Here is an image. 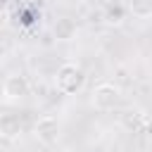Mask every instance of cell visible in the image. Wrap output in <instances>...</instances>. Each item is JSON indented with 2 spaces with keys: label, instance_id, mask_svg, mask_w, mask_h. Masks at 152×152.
I'll list each match as a JSON object with an SVG mask.
<instances>
[{
  "label": "cell",
  "instance_id": "obj_5",
  "mask_svg": "<svg viewBox=\"0 0 152 152\" xmlns=\"http://www.w3.org/2000/svg\"><path fill=\"white\" fill-rule=\"evenodd\" d=\"M21 133V121L17 114H2L0 116V135L5 140H14Z\"/></svg>",
  "mask_w": 152,
  "mask_h": 152
},
{
  "label": "cell",
  "instance_id": "obj_6",
  "mask_svg": "<svg viewBox=\"0 0 152 152\" xmlns=\"http://www.w3.org/2000/svg\"><path fill=\"white\" fill-rule=\"evenodd\" d=\"M52 31H55V38H57V40H71V38L76 36V21L69 19V17H59V19L55 21Z\"/></svg>",
  "mask_w": 152,
  "mask_h": 152
},
{
  "label": "cell",
  "instance_id": "obj_9",
  "mask_svg": "<svg viewBox=\"0 0 152 152\" xmlns=\"http://www.w3.org/2000/svg\"><path fill=\"white\" fill-rule=\"evenodd\" d=\"M145 135H147V140L152 142V119H147V121H145Z\"/></svg>",
  "mask_w": 152,
  "mask_h": 152
},
{
  "label": "cell",
  "instance_id": "obj_1",
  "mask_svg": "<svg viewBox=\"0 0 152 152\" xmlns=\"http://www.w3.org/2000/svg\"><path fill=\"white\" fill-rule=\"evenodd\" d=\"M57 88L64 93V95H76L83 86H86V74L78 64L74 62H64L59 69H57Z\"/></svg>",
  "mask_w": 152,
  "mask_h": 152
},
{
  "label": "cell",
  "instance_id": "obj_2",
  "mask_svg": "<svg viewBox=\"0 0 152 152\" xmlns=\"http://www.w3.org/2000/svg\"><path fill=\"white\" fill-rule=\"evenodd\" d=\"M119 100H121V90H119V86H114V83H100V86L93 90V97H90L93 107L100 109V112L114 109V107L119 104Z\"/></svg>",
  "mask_w": 152,
  "mask_h": 152
},
{
  "label": "cell",
  "instance_id": "obj_8",
  "mask_svg": "<svg viewBox=\"0 0 152 152\" xmlns=\"http://www.w3.org/2000/svg\"><path fill=\"white\" fill-rule=\"evenodd\" d=\"M142 121H145V116L140 114V112H126V116H124V124L128 126V128H140L142 126Z\"/></svg>",
  "mask_w": 152,
  "mask_h": 152
},
{
  "label": "cell",
  "instance_id": "obj_4",
  "mask_svg": "<svg viewBox=\"0 0 152 152\" xmlns=\"http://www.w3.org/2000/svg\"><path fill=\"white\" fill-rule=\"evenodd\" d=\"M28 90H31V86H28V78L24 74H10L2 81V95L7 100H21L28 95Z\"/></svg>",
  "mask_w": 152,
  "mask_h": 152
},
{
  "label": "cell",
  "instance_id": "obj_7",
  "mask_svg": "<svg viewBox=\"0 0 152 152\" xmlns=\"http://www.w3.org/2000/svg\"><path fill=\"white\" fill-rule=\"evenodd\" d=\"M128 12L135 19H150L152 17V0H128Z\"/></svg>",
  "mask_w": 152,
  "mask_h": 152
},
{
  "label": "cell",
  "instance_id": "obj_3",
  "mask_svg": "<svg viewBox=\"0 0 152 152\" xmlns=\"http://www.w3.org/2000/svg\"><path fill=\"white\" fill-rule=\"evenodd\" d=\"M33 133H36L38 142H43V145H48V147L55 145L57 138H59V121H57V116H52V114L40 116V119L36 121V126H33Z\"/></svg>",
  "mask_w": 152,
  "mask_h": 152
}]
</instances>
